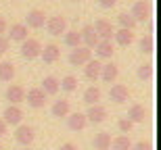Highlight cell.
<instances>
[{"instance_id": "1", "label": "cell", "mask_w": 161, "mask_h": 150, "mask_svg": "<svg viewBox=\"0 0 161 150\" xmlns=\"http://www.w3.org/2000/svg\"><path fill=\"white\" fill-rule=\"evenodd\" d=\"M42 52V44L40 40H36V38H27V40H23L21 42V56H23L25 60H34L38 59Z\"/></svg>"}, {"instance_id": "2", "label": "cell", "mask_w": 161, "mask_h": 150, "mask_svg": "<svg viewBox=\"0 0 161 150\" xmlns=\"http://www.w3.org/2000/svg\"><path fill=\"white\" fill-rule=\"evenodd\" d=\"M130 15L134 17V21L136 23H144V21H149L151 19V6L147 0H136L134 2V6H132Z\"/></svg>"}, {"instance_id": "3", "label": "cell", "mask_w": 161, "mask_h": 150, "mask_svg": "<svg viewBox=\"0 0 161 150\" xmlns=\"http://www.w3.org/2000/svg\"><path fill=\"white\" fill-rule=\"evenodd\" d=\"M90 59H92V50L86 48V46H78L69 52V63L73 67H84Z\"/></svg>"}, {"instance_id": "4", "label": "cell", "mask_w": 161, "mask_h": 150, "mask_svg": "<svg viewBox=\"0 0 161 150\" xmlns=\"http://www.w3.org/2000/svg\"><path fill=\"white\" fill-rule=\"evenodd\" d=\"M46 29L50 36H61V34H65L67 31V21L63 15H54V17H48L46 19Z\"/></svg>"}, {"instance_id": "5", "label": "cell", "mask_w": 161, "mask_h": 150, "mask_svg": "<svg viewBox=\"0 0 161 150\" xmlns=\"http://www.w3.org/2000/svg\"><path fill=\"white\" fill-rule=\"evenodd\" d=\"M44 23H46V15L42 8H31L25 17V27H30V29H40L44 27Z\"/></svg>"}, {"instance_id": "6", "label": "cell", "mask_w": 161, "mask_h": 150, "mask_svg": "<svg viewBox=\"0 0 161 150\" xmlns=\"http://www.w3.org/2000/svg\"><path fill=\"white\" fill-rule=\"evenodd\" d=\"M34 138H36L34 127L23 125V123H21V125H17V129H15V140H17V144H21V146H31Z\"/></svg>"}, {"instance_id": "7", "label": "cell", "mask_w": 161, "mask_h": 150, "mask_svg": "<svg viewBox=\"0 0 161 150\" xmlns=\"http://www.w3.org/2000/svg\"><path fill=\"white\" fill-rule=\"evenodd\" d=\"M2 117H4L6 125H21V121H23V111L19 108V104H8V106L4 108Z\"/></svg>"}, {"instance_id": "8", "label": "cell", "mask_w": 161, "mask_h": 150, "mask_svg": "<svg viewBox=\"0 0 161 150\" xmlns=\"http://www.w3.org/2000/svg\"><path fill=\"white\" fill-rule=\"evenodd\" d=\"M25 102L31 108H42L44 102H46V94L42 92V88H30V90L25 92Z\"/></svg>"}, {"instance_id": "9", "label": "cell", "mask_w": 161, "mask_h": 150, "mask_svg": "<svg viewBox=\"0 0 161 150\" xmlns=\"http://www.w3.org/2000/svg\"><path fill=\"white\" fill-rule=\"evenodd\" d=\"M84 115H86V121H88V123L98 125V123H103V121L107 119V108L101 106V104H90L88 113H84Z\"/></svg>"}, {"instance_id": "10", "label": "cell", "mask_w": 161, "mask_h": 150, "mask_svg": "<svg viewBox=\"0 0 161 150\" xmlns=\"http://www.w3.org/2000/svg\"><path fill=\"white\" fill-rule=\"evenodd\" d=\"M101 59H90L86 65H84V77L88 79V81H92V84H96V79L101 77Z\"/></svg>"}, {"instance_id": "11", "label": "cell", "mask_w": 161, "mask_h": 150, "mask_svg": "<svg viewBox=\"0 0 161 150\" xmlns=\"http://www.w3.org/2000/svg\"><path fill=\"white\" fill-rule=\"evenodd\" d=\"M40 56H42V60H44L46 65H54V63L61 59V48L57 46V44H46V46H42Z\"/></svg>"}, {"instance_id": "12", "label": "cell", "mask_w": 161, "mask_h": 150, "mask_svg": "<svg viewBox=\"0 0 161 150\" xmlns=\"http://www.w3.org/2000/svg\"><path fill=\"white\" fill-rule=\"evenodd\" d=\"M109 98L113 102H117V104H124V102L130 100V90H128L124 84H115V85H111V90H109Z\"/></svg>"}, {"instance_id": "13", "label": "cell", "mask_w": 161, "mask_h": 150, "mask_svg": "<svg viewBox=\"0 0 161 150\" xmlns=\"http://www.w3.org/2000/svg\"><path fill=\"white\" fill-rule=\"evenodd\" d=\"M80 38H82V46H86V48H94L96 42H98V36H96V31L92 25H84L82 29H80Z\"/></svg>"}, {"instance_id": "14", "label": "cell", "mask_w": 161, "mask_h": 150, "mask_svg": "<svg viewBox=\"0 0 161 150\" xmlns=\"http://www.w3.org/2000/svg\"><path fill=\"white\" fill-rule=\"evenodd\" d=\"M6 100L11 102V104H21V102H25L23 85H19V84H11L8 85V88H6Z\"/></svg>"}, {"instance_id": "15", "label": "cell", "mask_w": 161, "mask_h": 150, "mask_svg": "<svg viewBox=\"0 0 161 150\" xmlns=\"http://www.w3.org/2000/svg\"><path fill=\"white\" fill-rule=\"evenodd\" d=\"M65 119H67V127H69L71 132H82L84 127L88 125V121H86V115H84V113H69Z\"/></svg>"}, {"instance_id": "16", "label": "cell", "mask_w": 161, "mask_h": 150, "mask_svg": "<svg viewBox=\"0 0 161 150\" xmlns=\"http://www.w3.org/2000/svg\"><path fill=\"white\" fill-rule=\"evenodd\" d=\"M94 31H96V36H98V40H111V36H113V25L109 23L107 19H98L94 25Z\"/></svg>"}, {"instance_id": "17", "label": "cell", "mask_w": 161, "mask_h": 150, "mask_svg": "<svg viewBox=\"0 0 161 150\" xmlns=\"http://www.w3.org/2000/svg\"><path fill=\"white\" fill-rule=\"evenodd\" d=\"M117 75H119V69H117V65L115 63H105V65L101 67V77L98 79H103L105 84H113L115 79H117Z\"/></svg>"}, {"instance_id": "18", "label": "cell", "mask_w": 161, "mask_h": 150, "mask_svg": "<svg viewBox=\"0 0 161 150\" xmlns=\"http://www.w3.org/2000/svg\"><path fill=\"white\" fill-rule=\"evenodd\" d=\"M113 38L115 42L119 44L121 48H128L132 42H134V31L132 29H124V27H119L117 31H113Z\"/></svg>"}, {"instance_id": "19", "label": "cell", "mask_w": 161, "mask_h": 150, "mask_svg": "<svg viewBox=\"0 0 161 150\" xmlns=\"http://www.w3.org/2000/svg\"><path fill=\"white\" fill-rule=\"evenodd\" d=\"M94 50H96V56H98V59H111L113 52H115L111 40H98L96 46H94Z\"/></svg>"}, {"instance_id": "20", "label": "cell", "mask_w": 161, "mask_h": 150, "mask_svg": "<svg viewBox=\"0 0 161 150\" xmlns=\"http://www.w3.org/2000/svg\"><path fill=\"white\" fill-rule=\"evenodd\" d=\"M8 40L11 42H23V40H27V27H25V23H13L11 31H8Z\"/></svg>"}, {"instance_id": "21", "label": "cell", "mask_w": 161, "mask_h": 150, "mask_svg": "<svg viewBox=\"0 0 161 150\" xmlns=\"http://www.w3.org/2000/svg\"><path fill=\"white\" fill-rule=\"evenodd\" d=\"M125 117H128L132 123H144V119H147V108H144L142 104H132Z\"/></svg>"}, {"instance_id": "22", "label": "cell", "mask_w": 161, "mask_h": 150, "mask_svg": "<svg viewBox=\"0 0 161 150\" xmlns=\"http://www.w3.org/2000/svg\"><path fill=\"white\" fill-rule=\"evenodd\" d=\"M42 92L46 94V96H54L57 92H59V79L54 77V75H48V77H44V81H42Z\"/></svg>"}, {"instance_id": "23", "label": "cell", "mask_w": 161, "mask_h": 150, "mask_svg": "<svg viewBox=\"0 0 161 150\" xmlns=\"http://www.w3.org/2000/svg\"><path fill=\"white\" fill-rule=\"evenodd\" d=\"M94 150H109L111 148V136H109L107 132H101L94 136Z\"/></svg>"}, {"instance_id": "24", "label": "cell", "mask_w": 161, "mask_h": 150, "mask_svg": "<svg viewBox=\"0 0 161 150\" xmlns=\"http://www.w3.org/2000/svg\"><path fill=\"white\" fill-rule=\"evenodd\" d=\"M84 102H86V104H98V100H101V90H98V88H96V85H90V88H86V90H84Z\"/></svg>"}, {"instance_id": "25", "label": "cell", "mask_w": 161, "mask_h": 150, "mask_svg": "<svg viewBox=\"0 0 161 150\" xmlns=\"http://www.w3.org/2000/svg\"><path fill=\"white\" fill-rule=\"evenodd\" d=\"M63 40H65V44L69 46V48H78V46H82V38H80L78 29L65 31V34H63Z\"/></svg>"}, {"instance_id": "26", "label": "cell", "mask_w": 161, "mask_h": 150, "mask_svg": "<svg viewBox=\"0 0 161 150\" xmlns=\"http://www.w3.org/2000/svg\"><path fill=\"white\" fill-rule=\"evenodd\" d=\"M59 90H63V92H75L78 90V77L75 75H65V77L59 81Z\"/></svg>"}, {"instance_id": "27", "label": "cell", "mask_w": 161, "mask_h": 150, "mask_svg": "<svg viewBox=\"0 0 161 150\" xmlns=\"http://www.w3.org/2000/svg\"><path fill=\"white\" fill-rule=\"evenodd\" d=\"M15 77V67L8 60H0V81H11Z\"/></svg>"}, {"instance_id": "28", "label": "cell", "mask_w": 161, "mask_h": 150, "mask_svg": "<svg viewBox=\"0 0 161 150\" xmlns=\"http://www.w3.org/2000/svg\"><path fill=\"white\" fill-rule=\"evenodd\" d=\"M69 115V102L67 100H54L53 104V117H67Z\"/></svg>"}, {"instance_id": "29", "label": "cell", "mask_w": 161, "mask_h": 150, "mask_svg": "<svg viewBox=\"0 0 161 150\" xmlns=\"http://www.w3.org/2000/svg\"><path fill=\"white\" fill-rule=\"evenodd\" d=\"M111 148L113 150H132V142L128 136H117L111 140Z\"/></svg>"}, {"instance_id": "30", "label": "cell", "mask_w": 161, "mask_h": 150, "mask_svg": "<svg viewBox=\"0 0 161 150\" xmlns=\"http://www.w3.org/2000/svg\"><path fill=\"white\" fill-rule=\"evenodd\" d=\"M138 48H140V52L142 54H153V50H155V42H153V36H142L140 38V42H138Z\"/></svg>"}, {"instance_id": "31", "label": "cell", "mask_w": 161, "mask_h": 150, "mask_svg": "<svg viewBox=\"0 0 161 150\" xmlns=\"http://www.w3.org/2000/svg\"><path fill=\"white\" fill-rule=\"evenodd\" d=\"M117 21H119V27H124V29H132V31H134V27L138 25L130 13H121L119 17H117Z\"/></svg>"}, {"instance_id": "32", "label": "cell", "mask_w": 161, "mask_h": 150, "mask_svg": "<svg viewBox=\"0 0 161 150\" xmlns=\"http://www.w3.org/2000/svg\"><path fill=\"white\" fill-rule=\"evenodd\" d=\"M136 73L142 81H149V79H153V65H151V63H142V65L138 67Z\"/></svg>"}, {"instance_id": "33", "label": "cell", "mask_w": 161, "mask_h": 150, "mask_svg": "<svg viewBox=\"0 0 161 150\" xmlns=\"http://www.w3.org/2000/svg\"><path fill=\"white\" fill-rule=\"evenodd\" d=\"M132 127H134V123H132L128 117H121V119L117 121V129H119L121 133H130V132H132Z\"/></svg>"}, {"instance_id": "34", "label": "cell", "mask_w": 161, "mask_h": 150, "mask_svg": "<svg viewBox=\"0 0 161 150\" xmlns=\"http://www.w3.org/2000/svg\"><path fill=\"white\" fill-rule=\"evenodd\" d=\"M132 150H153V146H151V142H147V140H140L136 144H132Z\"/></svg>"}, {"instance_id": "35", "label": "cell", "mask_w": 161, "mask_h": 150, "mask_svg": "<svg viewBox=\"0 0 161 150\" xmlns=\"http://www.w3.org/2000/svg\"><path fill=\"white\" fill-rule=\"evenodd\" d=\"M96 2H98L101 8H113V6L117 4V0H96Z\"/></svg>"}, {"instance_id": "36", "label": "cell", "mask_w": 161, "mask_h": 150, "mask_svg": "<svg viewBox=\"0 0 161 150\" xmlns=\"http://www.w3.org/2000/svg\"><path fill=\"white\" fill-rule=\"evenodd\" d=\"M6 50H8V38L0 36V54H4Z\"/></svg>"}, {"instance_id": "37", "label": "cell", "mask_w": 161, "mask_h": 150, "mask_svg": "<svg viewBox=\"0 0 161 150\" xmlns=\"http://www.w3.org/2000/svg\"><path fill=\"white\" fill-rule=\"evenodd\" d=\"M59 150H78V146L73 144V142H65V144H61Z\"/></svg>"}, {"instance_id": "38", "label": "cell", "mask_w": 161, "mask_h": 150, "mask_svg": "<svg viewBox=\"0 0 161 150\" xmlns=\"http://www.w3.org/2000/svg\"><path fill=\"white\" fill-rule=\"evenodd\" d=\"M6 27H8V25H6V19H4V17H0V36H4Z\"/></svg>"}, {"instance_id": "39", "label": "cell", "mask_w": 161, "mask_h": 150, "mask_svg": "<svg viewBox=\"0 0 161 150\" xmlns=\"http://www.w3.org/2000/svg\"><path fill=\"white\" fill-rule=\"evenodd\" d=\"M6 129H8V125L4 123V119H0V138H2V136L6 133Z\"/></svg>"}, {"instance_id": "40", "label": "cell", "mask_w": 161, "mask_h": 150, "mask_svg": "<svg viewBox=\"0 0 161 150\" xmlns=\"http://www.w3.org/2000/svg\"><path fill=\"white\" fill-rule=\"evenodd\" d=\"M23 150H31V148H30V146H23Z\"/></svg>"}, {"instance_id": "41", "label": "cell", "mask_w": 161, "mask_h": 150, "mask_svg": "<svg viewBox=\"0 0 161 150\" xmlns=\"http://www.w3.org/2000/svg\"><path fill=\"white\" fill-rule=\"evenodd\" d=\"M73 2H80V0H73Z\"/></svg>"}, {"instance_id": "42", "label": "cell", "mask_w": 161, "mask_h": 150, "mask_svg": "<svg viewBox=\"0 0 161 150\" xmlns=\"http://www.w3.org/2000/svg\"><path fill=\"white\" fill-rule=\"evenodd\" d=\"M0 150H2V144H0Z\"/></svg>"}]
</instances>
